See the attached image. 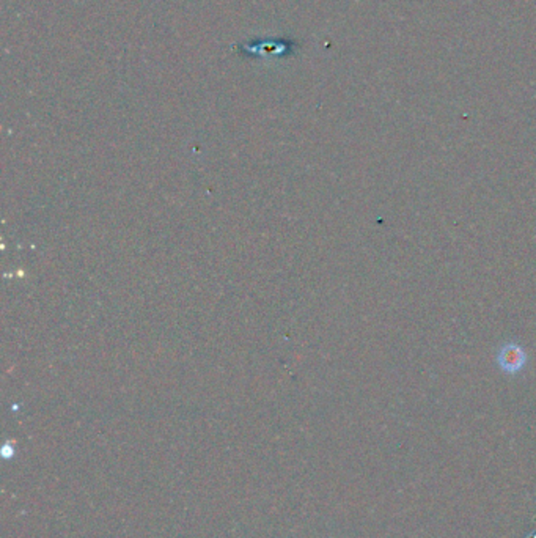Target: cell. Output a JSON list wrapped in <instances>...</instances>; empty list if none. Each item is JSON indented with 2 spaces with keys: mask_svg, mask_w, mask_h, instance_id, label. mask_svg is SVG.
I'll use <instances>...</instances> for the list:
<instances>
[{
  "mask_svg": "<svg viewBox=\"0 0 536 538\" xmlns=\"http://www.w3.org/2000/svg\"><path fill=\"white\" fill-rule=\"evenodd\" d=\"M527 354L524 351L522 346L516 345V343H506L501 345V348L497 353V365L501 369V371L508 375H516L526 369L527 365Z\"/></svg>",
  "mask_w": 536,
  "mask_h": 538,
  "instance_id": "1",
  "label": "cell"
}]
</instances>
